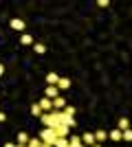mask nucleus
<instances>
[{
    "label": "nucleus",
    "mask_w": 132,
    "mask_h": 147,
    "mask_svg": "<svg viewBox=\"0 0 132 147\" xmlns=\"http://www.w3.org/2000/svg\"><path fill=\"white\" fill-rule=\"evenodd\" d=\"M55 138H57V134H55V129L53 127H46V129H42L40 132V141H44V143H55Z\"/></svg>",
    "instance_id": "nucleus-1"
},
{
    "label": "nucleus",
    "mask_w": 132,
    "mask_h": 147,
    "mask_svg": "<svg viewBox=\"0 0 132 147\" xmlns=\"http://www.w3.org/2000/svg\"><path fill=\"white\" fill-rule=\"evenodd\" d=\"M9 26H11L13 31H20V33H22V31L26 29L24 20H20V18H11V22H9Z\"/></svg>",
    "instance_id": "nucleus-2"
},
{
    "label": "nucleus",
    "mask_w": 132,
    "mask_h": 147,
    "mask_svg": "<svg viewBox=\"0 0 132 147\" xmlns=\"http://www.w3.org/2000/svg\"><path fill=\"white\" fill-rule=\"evenodd\" d=\"M82 143L88 145V147H93V145H97V138H95L93 132H86V134H82Z\"/></svg>",
    "instance_id": "nucleus-3"
},
{
    "label": "nucleus",
    "mask_w": 132,
    "mask_h": 147,
    "mask_svg": "<svg viewBox=\"0 0 132 147\" xmlns=\"http://www.w3.org/2000/svg\"><path fill=\"white\" fill-rule=\"evenodd\" d=\"M44 94H46V99H57L60 97V88L57 86H46V92H44Z\"/></svg>",
    "instance_id": "nucleus-4"
},
{
    "label": "nucleus",
    "mask_w": 132,
    "mask_h": 147,
    "mask_svg": "<svg viewBox=\"0 0 132 147\" xmlns=\"http://www.w3.org/2000/svg\"><path fill=\"white\" fill-rule=\"evenodd\" d=\"M40 108H42L44 114L49 110H53V99H40Z\"/></svg>",
    "instance_id": "nucleus-5"
},
{
    "label": "nucleus",
    "mask_w": 132,
    "mask_h": 147,
    "mask_svg": "<svg viewBox=\"0 0 132 147\" xmlns=\"http://www.w3.org/2000/svg\"><path fill=\"white\" fill-rule=\"evenodd\" d=\"M55 134H57V138H64V136L68 134V125H64V123H60L55 127Z\"/></svg>",
    "instance_id": "nucleus-6"
},
{
    "label": "nucleus",
    "mask_w": 132,
    "mask_h": 147,
    "mask_svg": "<svg viewBox=\"0 0 132 147\" xmlns=\"http://www.w3.org/2000/svg\"><path fill=\"white\" fill-rule=\"evenodd\" d=\"M108 136H110V141H123V132H121L119 127L110 129V134H108Z\"/></svg>",
    "instance_id": "nucleus-7"
},
{
    "label": "nucleus",
    "mask_w": 132,
    "mask_h": 147,
    "mask_svg": "<svg viewBox=\"0 0 132 147\" xmlns=\"http://www.w3.org/2000/svg\"><path fill=\"white\" fill-rule=\"evenodd\" d=\"M57 88H60V90H68V88H70V79H68V77H60Z\"/></svg>",
    "instance_id": "nucleus-8"
},
{
    "label": "nucleus",
    "mask_w": 132,
    "mask_h": 147,
    "mask_svg": "<svg viewBox=\"0 0 132 147\" xmlns=\"http://www.w3.org/2000/svg\"><path fill=\"white\" fill-rule=\"evenodd\" d=\"M57 81H60L57 73H49L46 75V84H49V86H57Z\"/></svg>",
    "instance_id": "nucleus-9"
},
{
    "label": "nucleus",
    "mask_w": 132,
    "mask_h": 147,
    "mask_svg": "<svg viewBox=\"0 0 132 147\" xmlns=\"http://www.w3.org/2000/svg\"><path fill=\"white\" fill-rule=\"evenodd\" d=\"M53 108H55V110H62V108H66V99H62V97L53 99Z\"/></svg>",
    "instance_id": "nucleus-10"
},
{
    "label": "nucleus",
    "mask_w": 132,
    "mask_h": 147,
    "mask_svg": "<svg viewBox=\"0 0 132 147\" xmlns=\"http://www.w3.org/2000/svg\"><path fill=\"white\" fill-rule=\"evenodd\" d=\"M95 138H97V143H104L108 138V132H104V129H97L95 132Z\"/></svg>",
    "instance_id": "nucleus-11"
},
{
    "label": "nucleus",
    "mask_w": 132,
    "mask_h": 147,
    "mask_svg": "<svg viewBox=\"0 0 132 147\" xmlns=\"http://www.w3.org/2000/svg\"><path fill=\"white\" fill-rule=\"evenodd\" d=\"M20 44H24V46H29V44H33V37L29 35V33H22V35H20Z\"/></svg>",
    "instance_id": "nucleus-12"
},
{
    "label": "nucleus",
    "mask_w": 132,
    "mask_h": 147,
    "mask_svg": "<svg viewBox=\"0 0 132 147\" xmlns=\"http://www.w3.org/2000/svg\"><path fill=\"white\" fill-rule=\"evenodd\" d=\"M119 129H121V132H126V129H130V121H128L126 117H121V119H119Z\"/></svg>",
    "instance_id": "nucleus-13"
},
{
    "label": "nucleus",
    "mask_w": 132,
    "mask_h": 147,
    "mask_svg": "<svg viewBox=\"0 0 132 147\" xmlns=\"http://www.w3.org/2000/svg\"><path fill=\"white\" fill-rule=\"evenodd\" d=\"M29 141H31V138H29L24 132H20V134H18V145H29Z\"/></svg>",
    "instance_id": "nucleus-14"
},
{
    "label": "nucleus",
    "mask_w": 132,
    "mask_h": 147,
    "mask_svg": "<svg viewBox=\"0 0 132 147\" xmlns=\"http://www.w3.org/2000/svg\"><path fill=\"white\" fill-rule=\"evenodd\" d=\"M31 114H33V117H42V114H44L42 108H40V103H33L31 105Z\"/></svg>",
    "instance_id": "nucleus-15"
},
{
    "label": "nucleus",
    "mask_w": 132,
    "mask_h": 147,
    "mask_svg": "<svg viewBox=\"0 0 132 147\" xmlns=\"http://www.w3.org/2000/svg\"><path fill=\"white\" fill-rule=\"evenodd\" d=\"M53 147H70V143L66 141V138H55V143H53Z\"/></svg>",
    "instance_id": "nucleus-16"
},
{
    "label": "nucleus",
    "mask_w": 132,
    "mask_h": 147,
    "mask_svg": "<svg viewBox=\"0 0 132 147\" xmlns=\"http://www.w3.org/2000/svg\"><path fill=\"white\" fill-rule=\"evenodd\" d=\"M68 143H70V145H73V147H77V145H82V136H70V138H68Z\"/></svg>",
    "instance_id": "nucleus-17"
},
{
    "label": "nucleus",
    "mask_w": 132,
    "mask_h": 147,
    "mask_svg": "<svg viewBox=\"0 0 132 147\" xmlns=\"http://www.w3.org/2000/svg\"><path fill=\"white\" fill-rule=\"evenodd\" d=\"M33 51H35V53H38V55H42V53H46V46H44V44H33Z\"/></svg>",
    "instance_id": "nucleus-18"
},
{
    "label": "nucleus",
    "mask_w": 132,
    "mask_h": 147,
    "mask_svg": "<svg viewBox=\"0 0 132 147\" xmlns=\"http://www.w3.org/2000/svg\"><path fill=\"white\" fill-rule=\"evenodd\" d=\"M64 114H66V117H73V114H75V108H73V105H66V108H64Z\"/></svg>",
    "instance_id": "nucleus-19"
},
{
    "label": "nucleus",
    "mask_w": 132,
    "mask_h": 147,
    "mask_svg": "<svg viewBox=\"0 0 132 147\" xmlns=\"http://www.w3.org/2000/svg\"><path fill=\"white\" fill-rule=\"evenodd\" d=\"M123 141L132 143V127H130V129H126V132H123Z\"/></svg>",
    "instance_id": "nucleus-20"
},
{
    "label": "nucleus",
    "mask_w": 132,
    "mask_h": 147,
    "mask_svg": "<svg viewBox=\"0 0 132 147\" xmlns=\"http://www.w3.org/2000/svg\"><path fill=\"white\" fill-rule=\"evenodd\" d=\"M97 5H99V7H101V9H106V7H108V5H110V2H108V0H99V2H97Z\"/></svg>",
    "instance_id": "nucleus-21"
},
{
    "label": "nucleus",
    "mask_w": 132,
    "mask_h": 147,
    "mask_svg": "<svg viewBox=\"0 0 132 147\" xmlns=\"http://www.w3.org/2000/svg\"><path fill=\"white\" fill-rule=\"evenodd\" d=\"M5 75V64H0V77Z\"/></svg>",
    "instance_id": "nucleus-22"
},
{
    "label": "nucleus",
    "mask_w": 132,
    "mask_h": 147,
    "mask_svg": "<svg viewBox=\"0 0 132 147\" xmlns=\"http://www.w3.org/2000/svg\"><path fill=\"white\" fill-rule=\"evenodd\" d=\"M0 121H7V117H5V114H2V112H0Z\"/></svg>",
    "instance_id": "nucleus-23"
},
{
    "label": "nucleus",
    "mask_w": 132,
    "mask_h": 147,
    "mask_svg": "<svg viewBox=\"0 0 132 147\" xmlns=\"http://www.w3.org/2000/svg\"><path fill=\"white\" fill-rule=\"evenodd\" d=\"M42 147H53V145H51V143H42Z\"/></svg>",
    "instance_id": "nucleus-24"
},
{
    "label": "nucleus",
    "mask_w": 132,
    "mask_h": 147,
    "mask_svg": "<svg viewBox=\"0 0 132 147\" xmlns=\"http://www.w3.org/2000/svg\"><path fill=\"white\" fill-rule=\"evenodd\" d=\"M5 147H18V145H11V143H7V145Z\"/></svg>",
    "instance_id": "nucleus-25"
},
{
    "label": "nucleus",
    "mask_w": 132,
    "mask_h": 147,
    "mask_svg": "<svg viewBox=\"0 0 132 147\" xmlns=\"http://www.w3.org/2000/svg\"><path fill=\"white\" fill-rule=\"evenodd\" d=\"M93 147H101V145H99V143H97V145H93Z\"/></svg>",
    "instance_id": "nucleus-26"
},
{
    "label": "nucleus",
    "mask_w": 132,
    "mask_h": 147,
    "mask_svg": "<svg viewBox=\"0 0 132 147\" xmlns=\"http://www.w3.org/2000/svg\"><path fill=\"white\" fill-rule=\"evenodd\" d=\"M22 147H29V145H22Z\"/></svg>",
    "instance_id": "nucleus-27"
}]
</instances>
